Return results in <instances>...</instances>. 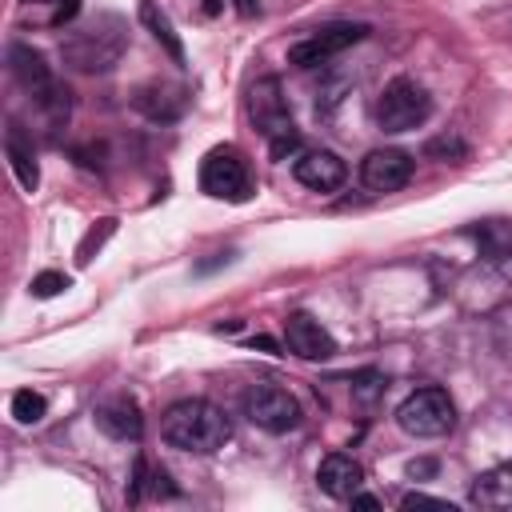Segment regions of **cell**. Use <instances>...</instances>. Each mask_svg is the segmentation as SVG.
<instances>
[{
    "label": "cell",
    "instance_id": "obj_1",
    "mask_svg": "<svg viewBox=\"0 0 512 512\" xmlns=\"http://www.w3.org/2000/svg\"><path fill=\"white\" fill-rule=\"evenodd\" d=\"M160 436H164L168 448L208 456V452H216V448L228 444L232 420L212 400H176L164 412V420H160Z\"/></svg>",
    "mask_w": 512,
    "mask_h": 512
},
{
    "label": "cell",
    "instance_id": "obj_2",
    "mask_svg": "<svg viewBox=\"0 0 512 512\" xmlns=\"http://www.w3.org/2000/svg\"><path fill=\"white\" fill-rule=\"evenodd\" d=\"M124 48H128V24L120 16H96L64 36L60 56L76 72H108L120 64Z\"/></svg>",
    "mask_w": 512,
    "mask_h": 512
},
{
    "label": "cell",
    "instance_id": "obj_3",
    "mask_svg": "<svg viewBox=\"0 0 512 512\" xmlns=\"http://www.w3.org/2000/svg\"><path fill=\"white\" fill-rule=\"evenodd\" d=\"M248 120H252L256 132L272 144V156H276V160L296 148L292 112H288V100H284V88H280L276 76H260V80L248 88Z\"/></svg>",
    "mask_w": 512,
    "mask_h": 512
},
{
    "label": "cell",
    "instance_id": "obj_4",
    "mask_svg": "<svg viewBox=\"0 0 512 512\" xmlns=\"http://www.w3.org/2000/svg\"><path fill=\"white\" fill-rule=\"evenodd\" d=\"M372 116H376V124H380L384 132H412V128H420V124L432 116V96H428L416 80L396 76V80H388L384 92L376 96Z\"/></svg>",
    "mask_w": 512,
    "mask_h": 512
},
{
    "label": "cell",
    "instance_id": "obj_5",
    "mask_svg": "<svg viewBox=\"0 0 512 512\" xmlns=\"http://www.w3.org/2000/svg\"><path fill=\"white\" fill-rule=\"evenodd\" d=\"M396 424L416 440H436L456 428V404L444 388H416L396 408Z\"/></svg>",
    "mask_w": 512,
    "mask_h": 512
},
{
    "label": "cell",
    "instance_id": "obj_6",
    "mask_svg": "<svg viewBox=\"0 0 512 512\" xmlns=\"http://www.w3.org/2000/svg\"><path fill=\"white\" fill-rule=\"evenodd\" d=\"M200 192H208L212 200H228V204H244L252 196V172L248 160L232 148L220 144L200 160Z\"/></svg>",
    "mask_w": 512,
    "mask_h": 512
},
{
    "label": "cell",
    "instance_id": "obj_7",
    "mask_svg": "<svg viewBox=\"0 0 512 512\" xmlns=\"http://www.w3.org/2000/svg\"><path fill=\"white\" fill-rule=\"evenodd\" d=\"M244 416L256 428L280 436V432H288V428L300 424V404H296V396L288 388H280L272 380H260V384H252L244 392Z\"/></svg>",
    "mask_w": 512,
    "mask_h": 512
},
{
    "label": "cell",
    "instance_id": "obj_8",
    "mask_svg": "<svg viewBox=\"0 0 512 512\" xmlns=\"http://www.w3.org/2000/svg\"><path fill=\"white\" fill-rule=\"evenodd\" d=\"M364 32H368L364 24H348V20L324 24V28H316L308 40H300V44L288 48V64H296V68H320V64H328L332 56H340L344 48L360 44Z\"/></svg>",
    "mask_w": 512,
    "mask_h": 512
},
{
    "label": "cell",
    "instance_id": "obj_9",
    "mask_svg": "<svg viewBox=\"0 0 512 512\" xmlns=\"http://www.w3.org/2000/svg\"><path fill=\"white\" fill-rule=\"evenodd\" d=\"M360 180L368 192H400L412 180V156L400 148H376L364 156Z\"/></svg>",
    "mask_w": 512,
    "mask_h": 512
},
{
    "label": "cell",
    "instance_id": "obj_10",
    "mask_svg": "<svg viewBox=\"0 0 512 512\" xmlns=\"http://www.w3.org/2000/svg\"><path fill=\"white\" fill-rule=\"evenodd\" d=\"M284 344H288V352L300 356V360H332V356H336L332 332H328L320 320H312L308 312H292V316L284 320Z\"/></svg>",
    "mask_w": 512,
    "mask_h": 512
},
{
    "label": "cell",
    "instance_id": "obj_11",
    "mask_svg": "<svg viewBox=\"0 0 512 512\" xmlns=\"http://www.w3.org/2000/svg\"><path fill=\"white\" fill-rule=\"evenodd\" d=\"M292 172H296V180H300L304 188H312V192H336V188L348 180V164H344L336 152H328V148L304 152V156L292 164Z\"/></svg>",
    "mask_w": 512,
    "mask_h": 512
},
{
    "label": "cell",
    "instance_id": "obj_12",
    "mask_svg": "<svg viewBox=\"0 0 512 512\" xmlns=\"http://www.w3.org/2000/svg\"><path fill=\"white\" fill-rule=\"evenodd\" d=\"M8 68H12L16 84H20L32 100H40V96H48V92L56 88V80H52L44 56H40L36 48H28V44H12V48H8Z\"/></svg>",
    "mask_w": 512,
    "mask_h": 512
},
{
    "label": "cell",
    "instance_id": "obj_13",
    "mask_svg": "<svg viewBox=\"0 0 512 512\" xmlns=\"http://www.w3.org/2000/svg\"><path fill=\"white\" fill-rule=\"evenodd\" d=\"M316 484H320L328 496H336V500H352V496L360 492V484H364V468H360L348 452H332V456L320 460Z\"/></svg>",
    "mask_w": 512,
    "mask_h": 512
},
{
    "label": "cell",
    "instance_id": "obj_14",
    "mask_svg": "<svg viewBox=\"0 0 512 512\" xmlns=\"http://www.w3.org/2000/svg\"><path fill=\"white\" fill-rule=\"evenodd\" d=\"M132 104H136L148 120L168 124V120H180V112L188 108V92L176 88V84H144V88H136Z\"/></svg>",
    "mask_w": 512,
    "mask_h": 512
},
{
    "label": "cell",
    "instance_id": "obj_15",
    "mask_svg": "<svg viewBox=\"0 0 512 512\" xmlns=\"http://www.w3.org/2000/svg\"><path fill=\"white\" fill-rule=\"evenodd\" d=\"M96 424H100V432L112 436V440H140V432H144V416H140L136 400H128V396L100 404V408H96Z\"/></svg>",
    "mask_w": 512,
    "mask_h": 512
},
{
    "label": "cell",
    "instance_id": "obj_16",
    "mask_svg": "<svg viewBox=\"0 0 512 512\" xmlns=\"http://www.w3.org/2000/svg\"><path fill=\"white\" fill-rule=\"evenodd\" d=\"M468 504H476V508H512V460L480 472L468 488Z\"/></svg>",
    "mask_w": 512,
    "mask_h": 512
},
{
    "label": "cell",
    "instance_id": "obj_17",
    "mask_svg": "<svg viewBox=\"0 0 512 512\" xmlns=\"http://www.w3.org/2000/svg\"><path fill=\"white\" fill-rule=\"evenodd\" d=\"M80 12V0H20L16 4V20L28 28H64L72 24Z\"/></svg>",
    "mask_w": 512,
    "mask_h": 512
},
{
    "label": "cell",
    "instance_id": "obj_18",
    "mask_svg": "<svg viewBox=\"0 0 512 512\" xmlns=\"http://www.w3.org/2000/svg\"><path fill=\"white\" fill-rule=\"evenodd\" d=\"M472 240L480 244L484 260H508L512 256V220H476Z\"/></svg>",
    "mask_w": 512,
    "mask_h": 512
},
{
    "label": "cell",
    "instance_id": "obj_19",
    "mask_svg": "<svg viewBox=\"0 0 512 512\" xmlns=\"http://www.w3.org/2000/svg\"><path fill=\"white\" fill-rule=\"evenodd\" d=\"M140 24L156 36V44L172 56V64H180V68H184V44H180V36L172 32V20L156 8V0H144V4H140Z\"/></svg>",
    "mask_w": 512,
    "mask_h": 512
},
{
    "label": "cell",
    "instance_id": "obj_20",
    "mask_svg": "<svg viewBox=\"0 0 512 512\" xmlns=\"http://www.w3.org/2000/svg\"><path fill=\"white\" fill-rule=\"evenodd\" d=\"M4 148H8V164H12L16 180H20V188H24V192H36V184H40V168H36V160H32V148L24 144L20 128H12V132H8Z\"/></svg>",
    "mask_w": 512,
    "mask_h": 512
},
{
    "label": "cell",
    "instance_id": "obj_21",
    "mask_svg": "<svg viewBox=\"0 0 512 512\" xmlns=\"http://www.w3.org/2000/svg\"><path fill=\"white\" fill-rule=\"evenodd\" d=\"M44 412H48V404H44L40 392L20 388V392L12 396V416H16L20 424H36V420H44Z\"/></svg>",
    "mask_w": 512,
    "mask_h": 512
},
{
    "label": "cell",
    "instance_id": "obj_22",
    "mask_svg": "<svg viewBox=\"0 0 512 512\" xmlns=\"http://www.w3.org/2000/svg\"><path fill=\"white\" fill-rule=\"evenodd\" d=\"M112 232H116V220H112V216H108V220H100L96 228H88V236H84V240H80V248H76V260H80V264H92V256L100 252V244H104Z\"/></svg>",
    "mask_w": 512,
    "mask_h": 512
},
{
    "label": "cell",
    "instance_id": "obj_23",
    "mask_svg": "<svg viewBox=\"0 0 512 512\" xmlns=\"http://www.w3.org/2000/svg\"><path fill=\"white\" fill-rule=\"evenodd\" d=\"M64 288H68V276H64V272H40V276L32 280V296H40V300L60 296Z\"/></svg>",
    "mask_w": 512,
    "mask_h": 512
},
{
    "label": "cell",
    "instance_id": "obj_24",
    "mask_svg": "<svg viewBox=\"0 0 512 512\" xmlns=\"http://www.w3.org/2000/svg\"><path fill=\"white\" fill-rule=\"evenodd\" d=\"M428 156H444V160L452 156V160L460 164V160L468 156V148H464L456 136H440V140H432V144H428Z\"/></svg>",
    "mask_w": 512,
    "mask_h": 512
},
{
    "label": "cell",
    "instance_id": "obj_25",
    "mask_svg": "<svg viewBox=\"0 0 512 512\" xmlns=\"http://www.w3.org/2000/svg\"><path fill=\"white\" fill-rule=\"evenodd\" d=\"M400 508H452V504H444V500H436V496H424V492H408V496L400 500Z\"/></svg>",
    "mask_w": 512,
    "mask_h": 512
},
{
    "label": "cell",
    "instance_id": "obj_26",
    "mask_svg": "<svg viewBox=\"0 0 512 512\" xmlns=\"http://www.w3.org/2000/svg\"><path fill=\"white\" fill-rule=\"evenodd\" d=\"M432 472H436V460H412V464H408V476H412V480H416V476H432Z\"/></svg>",
    "mask_w": 512,
    "mask_h": 512
},
{
    "label": "cell",
    "instance_id": "obj_27",
    "mask_svg": "<svg viewBox=\"0 0 512 512\" xmlns=\"http://www.w3.org/2000/svg\"><path fill=\"white\" fill-rule=\"evenodd\" d=\"M352 504H356V508H380V500H376V496H368V492H356V496H352Z\"/></svg>",
    "mask_w": 512,
    "mask_h": 512
},
{
    "label": "cell",
    "instance_id": "obj_28",
    "mask_svg": "<svg viewBox=\"0 0 512 512\" xmlns=\"http://www.w3.org/2000/svg\"><path fill=\"white\" fill-rule=\"evenodd\" d=\"M236 8H240V16H252V12H256V4H252V0H236Z\"/></svg>",
    "mask_w": 512,
    "mask_h": 512
},
{
    "label": "cell",
    "instance_id": "obj_29",
    "mask_svg": "<svg viewBox=\"0 0 512 512\" xmlns=\"http://www.w3.org/2000/svg\"><path fill=\"white\" fill-rule=\"evenodd\" d=\"M204 12H220V0H208V4H204Z\"/></svg>",
    "mask_w": 512,
    "mask_h": 512
}]
</instances>
